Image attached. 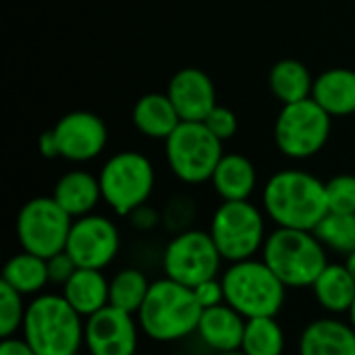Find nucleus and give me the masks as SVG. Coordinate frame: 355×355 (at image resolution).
<instances>
[{"instance_id":"obj_1","label":"nucleus","mask_w":355,"mask_h":355,"mask_svg":"<svg viewBox=\"0 0 355 355\" xmlns=\"http://www.w3.org/2000/svg\"><path fill=\"white\" fill-rule=\"evenodd\" d=\"M262 204L266 216L283 229L314 231L329 214L324 181L297 168L275 173L266 181Z\"/></svg>"},{"instance_id":"obj_2","label":"nucleus","mask_w":355,"mask_h":355,"mask_svg":"<svg viewBox=\"0 0 355 355\" xmlns=\"http://www.w3.org/2000/svg\"><path fill=\"white\" fill-rule=\"evenodd\" d=\"M202 312L204 308L191 287L164 277L150 285L148 297L135 318L146 337L171 343L198 333Z\"/></svg>"},{"instance_id":"obj_3","label":"nucleus","mask_w":355,"mask_h":355,"mask_svg":"<svg viewBox=\"0 0 355 355\" xmlns=\"http://www.w3.org/2000/svg\"><path fill=\"white\" fill-rule=\"evenodd\" d=\"M21 333L37 355H79L85 322L62 293H40L27 304Z\"/></svg>"},{"instance_id":"obj_4","label":"nucleus","mask_w":355,"mask_h":355,"mask_svg":"<svg viewBox=\"0 0 355 355\" xmlns=\"http://www.w3.org/2000/svg\"><path fill=\"white\" fill-rule=\"evenodd\" d=\"M262 260L287 289L312 287L327 268V248L314 231L277 227L264 241Z\"/></svg>"},{"instance_id":"obj_5","label":"nucleus","mask_w":355,"mask_h":355,"mask_svg":"<svg viewBox=\"0 0 355 355\" xmlns=\"http://www.w3.org/2000/svg\"><path fill=\"white\" fill-rule=\"evenodd\" d=\"M220 283L225 289V302L245 320L266 316L277 318L285 306L287 287L264 260L250 258L233 262L220 275Z\"/></svg>"},{"instance_id":"obj_6","label":"nucleus","mask_w":355,"mask_h":355,"mask_svg":"<svg viewBox=\"0 0 355 355\" xmlns=\"http://www.w3.org/2000/svg\"><path fill=\"white\" fill-rule=\"evenodd\" d=\"M98 179L102 200L119 216H131L150 200L156 183V173L148 156L125 150L104 162Z\"/></svg>"},{"instance_id":"obj_7","label":"nucleus","mask_w":355,"mask_h":355,"mask_svg":"<svg viewBox=\"0 0 355 355\" xmlns=\"http://www.w3.org/2000/svg\"><path fill=\"white\" fill-rule=\"evenodd\" d=\"M208 233L229 264L254 258L268 237L264 214L250 200L223 202L212 214Z\"/></svg>"},{"instance_id":"obj_8","label":"nucleus","mask_w":355,"mask_h":355,"mask_svg":"<svg viewBox=\"0 0 355 355\" xmlns=\"http://www.w3.org/2000/svg\"><path fill=\"white\" fill-rule=\"evenodd\" d=\"M164 144L173 175L189 185L210 181L225 156L223 141L204 123L196 121H183Z\"/></svg>"},{"instance_id":"obj_9","label":"nucleus","mask_w":355,"mask_h":355,"mask_svg":"<svg viewBox=\"0 0 355 355\" xmlns=\"http://www.w3.org/2000/svg\"><path fill=\"white\" fill-rule=\"evenodd\" d=\"M331 121L333 116L314 98L283 104L275 121V144L287 158H312L327 146Z\"/></svg>"},{"instance_id":"obj_10","label":"nucleus","mask_w":355,"mask_h":355,"mask_svg":"<svg viewBox=\"0 0 355 355\" xmlns=\"http://www.w3.org/2000/svg\"><path fill=\"white\" fill-rule=\"evenodd\" d=\"M71 227L73 216H69L54 198L40 196L23 204L17 214L15 231L23 252L48 260L64 252Z\"/></svg>"},{"instance_id":"obj_11","label":"nucleus","mask_w":355,"mask_h":355,"mask_svg":"<svg viewBox=\"0 0 355 355\" xmlns=\"http://www.w3.org/2000/svg\"><path fill=\"white\" fill-rule=\"evenodd\" d=\"M220 264L223 256L212 235L200 229H187L175 235L162 256L164 277L191 289L204 281L216 279Z\"/></svg>"},{"instance_id":"obj_12","label":"nucleus","mask_w":355,"mask_h":355,"mask_svg":"<svg viewBox=\"0 0 355 355\" xmlns=\"http://www.w3.org/2000/svg\"><path fill=\"white\" fill-rule=\"evenodd\" d=\"M121 235L116 225L102 214H85L73 218L64 252L79 268L104 270L119 254Z\"/></svg>"},{"instance_id":"obj_13","label":"nucleus","mask_w":355,"mask_h":355,"mask_svg":"<svg viewBox=\"0 0 355 355\" xmlns=\"http://www.w3.org/2000/svg\"><path fill=\"white\" fill-rule=\"evenodd\" d=\"M139 324L133 314L106 306L85 318L83 345L89 355H135Z\"/></svg>"},{"instance_id":"obj_14","label":"nucleus","mask_w":355,"mask_h":355,"mask_svg":"<svg viewBox=\"0 0 355 355\" xmlns=\"http://www.w3.org/2000/svg\"><path fill=\"white\" fill-rule=\"evenodd\" d=\"M58 158L71 162H87L102 154L108 141L104 121L87 110H73L58 119L52 127Z\"/></svg>"},{"instance_id":"obj_15","label":"nucleus","mask_w":355,"mask_h":355,"mask_svg":"<svg viewBox=\"0 0 355 355\" xmlns=\"http://www.w3.org/2000/svg\"><path fill=\"white\" fill-rule=\"evenodd\" d=\"M166 94L173 100L181 121L202 123L218 104L212 79L198 67H185L177 71L168 83Z\"/></svg>"},{"instance_id":"obj_16","label":"nucleus","mask_w":355,"mask_h":355,"mask_svg":"<svg viewBox=\"0 0 355 355\" xmlns=\"http://www.w3.org/2000/svg\"><path fill=\"white\" fill-rule=\"evenodd\" d=\"M245 322L248 320L237 310H233L229 304H220L202 312L198 335L202 343L214 354L237 352L243 343Z\"/></svg>"},{"instance_id":"obj_17","label":"nucleus","mask_w":355,"mask_h":355,"mask_svg":"<svg viewBox=\"0 0 355 355\" xmlns=\"http://www.w3.org/2000/svg\"><path fill=\"white\" fill-rule=\"evenodd\" d=\"M300 355H355V329L333 316L312 320L302 331Z\"/></svg>"},{"instance_id":"obj_18","label":"nucleus","mask_w":355,"mask_h":355,"mask_svg":"<svg viewBox=\"0 0 355 355\" xmlns=\"http://www.w3.org/2000/svg\"><path fill=\"white\" fill-rule=\"evenodd\" d=\"M52 198L73 218L92 214L102 200L100 179L87 171H69L56 181Z\"/></svg>"},{"instance_id":"obj_19","label":"nucleus","mask_w":355,"mask_h":355,"mask_svg":"<svg viewBox=\"0 0 355 355\" xmlns=\"http://www.w3.org/2000/svg\"><path fill=\"white\" fill-rule=\"evenodd\" d=\"M62 295L81 318H89L110 306V281L102 275V270L77 268L75 275L62 285Z\"/></svg>"},{"instance_id":"obj_20","label":"nucleus","mask_w":355,"mask_h":355,"mask_svg":"<svg viewBox=\"0 0 355 355\" xmlns=\"http://www.w3.org/2000/svg\"><path fill=\"white\" fill-rule=\"evenodd\" d=\"M137 131L150 139H168L171 133L183 123L168 94H146L141 96L131 112Z\"/></svg>"},{"instance_id":"obj_21","label":"nucleus","mask_w":355,"mask_h":355,"mask_svg":"<svg viewBox=\"0 0 355 355\" xmlns=\"http://www.w3.org/2000/svg\"><path fill=\"white\" fill-rule=\"evenodd\" d=\"M214 191L223 202H241L250 200L256 189L258 173L254 162L243 154H225L210 179Z\"/></svg>"},{"instance_id":"obj_22","label":"nucleus","mask_w":355,"mask_h":355,"mask_svg":"<svg viewBox=\"0 0 355 355\" xmlns=\"http://www.w3.org/2000/svg\"><path fill=\"white\" fill-rule=\"evenodd\" d=\"M312 98L331 116H349L355 112V71L335 67L314 79Z\"/></svg>"},{"instance_id":"obj_23","label":"nucleus","mask_w":355,"mask_h":355,"mask_svg":"<svg viewBox=\"0 0 355 355\" xmlns=\"http://www.w3.org/2000/svg\"><path fill=\"white\" fill-rule=\"evenodd\" d=\"M310 289L318 306L331 316L347 314L355 302V279L345 264H327Z\"/></svg>"},{"instance_id":"obj_24","label":"nucleus","mask_w":355,"mask_h":355,"mask_svg":"<svg viewBox=\"0 0 355 355\" xmlns=\"http://www.w3.org/2000/svg\"><path fill=\"white\" fill-rule=\"evenodd\" d=\"M2 283L12 287L23 297L40 295V291H44V287L50 283L48 260L29 252H19L6 260L2 268Z\"/></svg>"},{"instance_id":"obj_25","label":"nucleus","mask_w":355,"mask_h":355,"mask_svg":"<svg viewBox=\"0 0 355 355\" xmlns=\"http://www.w3.org/2000/svg\"><path fill=\"white\" fill-rule=\"evenodd\" d=\"M270 89L281 104H293L306 98H312L314 79L308 67L295 58L279 60L268 75Z\"/></svg>"},{"instance_id":"obj_26","label":"nucleus","mask_w":355,"mask_h":355,"mask_svg":"<svg viewBox=\"0 0 355 355\" xmlns=\"http://www.w3.org/2000/svg\"><path fill=\"white\" fill-rule=\"evenodd\" d=\"M148 277L137 268H123L110 281V306L137 316L150 291Z\"/></svg>"},{"instance_id":"obj_27","label":"nucleus","mask_w":355,"mask_h":355,"mask_svg":"<svg viewBox=\"0 0 355 355\" xmlns=\"http://www.w3.org/2000/svg\"><path fill=\"white\" fill-rule=\"evenodd\" d=\"M241 352L245 355H283L285 331L277 318H252L245 322Z\"/></svg>"},{"instance_id":"obj_28","label":"nucleus","mask_w":355,"mask_h":355,"mask_svg":"<svg viewBox=\"0 0 355 355\" xmlns=\"http://www.w3.org/2000/svg\"><path fill=\"white\" fill-rule=\"evenodd\" d=\"M314 235L327 250L349 256L355 252V214L329 212L316 225Z\"/></svg>"},{"instance_id":"obj_29","label":"nucleus","mask_w":355,"mask_h":355,"mask_svg":"<svg viewBox=\"0 0 355 355\" xmlns=\"http://www.w3.org/2000/svg\"><path fill=\"white\" fill-rule=\"evenodd\" d=\"M27 306L23 304V295L17 293L12 287L0 281V337H15L25 318Z\"/></svg>"},{"instance_id":"obj_30","label":"nucleus","mask_w":355,"mask_h":355,"mask_svg":"<svg viewBox=\"0 0 355 355\" xmlns=\"http://www.w3.org/2000/svg\"><path fill=\"white\" fill-rule=\"evenodd\" d=\"M329 212L355 214V175H337L324 183Z\"/></svg>"},{"instance_id":"obj_31","label":"nucleus","mask_w":355,"mask_h":355,"mask_svg":"<svg viewBox=\"0 0 355 355\" xmlns=\"http://www.w3.org/2000/svg\"><path fill=\"white\" fill-rule=\"evenodd\" d=\"M220 141H227V139H231L235 133H237V114L231 110V108H227V106H220V104H216L212 110H210V114L202 121Z\"/></svg>"},{"instance_id":"obj_32","label":"nucleus","mask_w":355,"mask_h":355,"mask_svg":"<svg viewBox=\"0 0 355 355\" xmlns=\"http://www.w3.org/2000/svg\"><path fill=\"white\" fill-rule=\"evenodd\" d=\"M79 266L73 262V258L67 252H60L52 258H48V275H50V283L54 285H64L77 270Z\"/></svg>"},{"instance_id":"obj_33","label":"nucleus","mask_w":355,"mask_h":355,"mask_svg":"<svg viewBox=\"0 0 355 355\" xmlns=\"http://www.w3.org/2000/svg\"><path fill=\"white\" fill-rule=\"evenodd\" d=\"M193 293H196V297H198V302H200V306L204 310L220 306V304H227L225 302V289H223V283H220L218 277L200 283L198 287H193Z\"/></svg>"},{"instance_id":"obj_34","label":"nucleus","mask_w":355,"mask_h":355,"mask_svg":"<svg viewBox=\"0 0 355 355\" xmlns=\"http://www.w3.org/2000/svg\"><path fill=\"white\" fill-rule=\"evenodd\" d=\"M0 355H37L23 337H6L0 343Z\"/></svg>"},{"instance_id":"obj_35","label":"nucleus","mask_w":355,"mask_h":355,"mask_svg":"<svg viewBox=\"0 0 355 355\" xmlns=\"http://www.w3.org/2000/svg\"><path fill=\"white\" fill-rule=\"evenodd\" d=\"M40 152H42L44 158H58L56 139H54L52 129H50V131H44V133L40 135Z\"/></svg>"},{"instance_id":"obj_36","label":"nucleus","mask_w":355,"mask_h":355,"mask_svg":"<svg viewBox=\"0 0 355 355\" xmlns=\"http://www.w3.org/2000/svg\"><path fill=\"white\" fill-rule=\"evenodd\" d=\"M345 266H347V270L352 272V277L355 279V252H352L349 256H345Z\"/></svg>"},{"instance_id":"obj_37","label":"nucleus","mask_w":355,"mask_h":355,"mask_svg":"<svg viewBox=\"0 0 355 355\" xmlns=\"http://www.w3.org/2000/svg\"><path fill=\"white\" fill-rule=\"evenodd\" d=\"M347 314H349V324L355 329V302H354V306H352V310H349Z\"/></svg>"},{"instance_id":"obj_38","label":"nucleus","mask_w":355,"mask_h":355,"mask_svg":"<svg viewBox=\"0 0 355 355\" xmlns=\"http://www.w3.org/2000/svg\"><path fill=\"white\" fill-rule=\"evenodd\" d=\"M214 355H245L241 349H237V352H227V354H214Z\"/></svg>"},{"instance_id":"obj_39","label":"nucleus","mask_w":355,"mask_h":355,"mask_svg":"<svg viewBox=\"0 0 355 355\" xmlns=\"http://www.w3.org/2000/svg\"><path fill=\"white\" fill-rule=\"evenodd\" d=\"M135 355H146V354H135Z\"/></svg>"},{"instance_id":"obj_40","label":"nucleus","mask_w":355,"mask_h":355,"mask_svg":"<svg viewBox=\"0 0 355 355\" xmlns=\"http://www.w3.org/2000/svg\"><path fill=\"white\" fill-rule=\"evenodd\" d=\"M177 355H183V354H177Z\"/></svg>"}]
</instances>
